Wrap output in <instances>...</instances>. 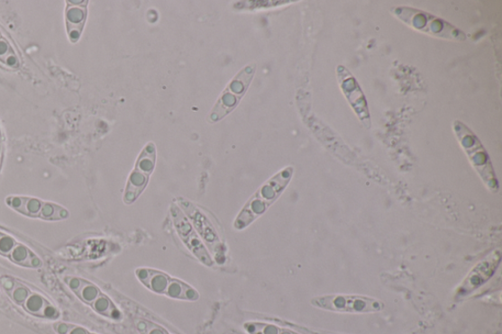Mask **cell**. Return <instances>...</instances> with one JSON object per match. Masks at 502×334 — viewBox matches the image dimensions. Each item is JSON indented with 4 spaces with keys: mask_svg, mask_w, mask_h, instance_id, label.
I'll list each match as a JSON object with an SVG mask.
<instances>
[{
    "mask_svg": "<svg viewBox=\"0 0 502 334\" xmlns=\"http://www.w3.org/2000/svg\"><path fill=\"white\" fill-rule=\"evenodd\" d=\"M91 334H94V333H91Z\"/></svg>",
    "mask_w": 502,
    "mask_h": 334,
    "instance_id": "cell-23",
    "label": "cell"
},
{
    "mask_svg": "<svg viewBox=\"0 0 502 334\" xmlns=\"http://www.w3.org/2000/svg\"><path fill=\"white\" fill-rule=\"evenodd\" d=\"M136 275L138 280L155 294L186 302H196L199 299V294L193 286L164 272L139 268L136 270Z\"/></svg>",
    "mask_w": 502,
    "mask_h": 334,
    "instance_id": "cell-4",
    "label": "cell"
},
{
    "mask_svg": "<svg viewBox=\"0 0 502 334\" xmlns=\"http://www.w3.org/2000/svg\"><path fill=\"white\" fill-rule=\"evenodd\" d=\"M6 203L22 215L31 218H40L43 205L41 200L23 196L8 197Z\"/></svg>",
    "mask_w": 502,
    "mask_h": 334,
    "instance_id": "cell-14",
    "label": "cell"
},
{
    "mask_svg": "<svg viewBox=\"0 0 502 334\" xmlns=\"http://www.w3.org/2000/svg\"><path fill=\"white\" fill-rule=\"evenodd\" d=\"M393 14L408 27L427 33L434 38L465 41V33L436 16L424 11L407 6H398L392 9Z\"/></svg>",
    "mask_w": 502,
    "mask_h": 334,
    "instance_id": "cell-3",
    "label": "cell"
},
{
    "mask_svg": "<svg viewBox=\"0 0 502 334\" xmlns=\"http://www.w3.org/2000/svg\"><path fill=\"white\" fill-rule=\"evenodd\" d=\"M18 241L7 233L0 231V255L8 258L11 252L14 251Z\"/></svg>",
    "mask_w": 502,
    "mask_h": 334,
    "instance_id": "cell-19",
    "label": "cell"
},
{
    "mask_svg": "<svg viewBox=\"0 0 502 334\" xmlns=\"http://www.w3.org/2000/svg\"><path fill=\"white\" fill-rule=\"evenodd\" d=\"M293 175V167H288L261 185L241 211L235 222H233V228L242 230L261 217L268 208L280 197L288 183L291 182Z\"/></svg>",
    "mask_w": 502,
    "mask_h": 334,
    "instance_id": "cell-1",
    "label": "cell"
},
{
    "mask_svg": "<svg viewBox=\"0 0 502 334\" xmlns=\"http://www.w3.org/2000/svg\"><path fill=\"white\" fill-rule=\"evenodd\" d=\"M311 304L326 311L352 314L377 313V311H381L385 308V304L380 300L367 296L344 294L315 297L311 300Z\"/></svg>",
    "mask_w": 502,
    "mask_h": 334,
    "instance_id": "cell-6",
    "label": "cell"
},
{
    "mask_svg": "<svg viewBox=\"0 0 502 334\" xmlns=\"http://www.w3.org/2000/svg\"><path fill=\"white\" fill-rule=\"evenodd\" d=\"M8 259L21 266L29 269H40L42 266V261L36 253H33L26 245L20 242L17 243L14 251L9 255Z\"/></svg>",
    "mask_w": 502,
    "mask_h": 334,
    "instance_id": "cell-15",
    "label": "cell"
},
{
    "mask_svg": "<svg viewBox=\"0 0 502 334\" xmlns=\"http://www.w3.org/2000/svg\"><path fill=\"white\" fill-rule=\"evenodd\" d=\"M338 75L342 93L347 96L357 116L360 117L366 128L370 129L371 126L370 111H368L361 87L357 84L351 74L343 67H339Z\"/></svg>",
    "mask_w": 502,
    "mask_h": 334,
    "instance_id": "cell-11",
    "label": "cell"
},
{
    "mask_svg": "<svg viewBox=\"0 0 502 334\" xmlns=\"http://www.w3.org/2000/svg\"><path fill=\"white\" fill-rule=\"evenodd\" d=\"M54 329L58 334H91L83 327L66 324V322H59L54 326Z\"/></svg>",
    "mask_w": 502,
    "mask_h": 334,
    "instance_id": "cell-20",
    "label": "cell"
},
{
    "mask_svg": "<svg viewBox=\"0 0 502 334\" xmlns=\"http://www.w3.org/2000/svg\"><path fill=\"white\" fill-rule=\"evenodd\" d=\"M256 72V65L245 66L231 81L209 115L210 122H216L229 115L239 105L241 99L248 92Z\"/></svg>",
    "mask_w": 502,
    "mask_h": 334,
    "instance_id": "cell-5",
    "label": "cell"
},
{
    "mask_svg": "<svg viewBox=\"0 0 502 334\" xmlns=\"http://www.w3.org/2000/svg\"><path fill=\"white\" fill-rule=\"evenodd\" d=\"M167 334H170L169 332H167Z\"/></svg>",
    "mask_w": 502,
    "mask_h": 334,
    "instance_id": "cell-22",
    "label": "cell"
},
{
    "mask_svg": "<svg viewBox=\"0 0 502 334\" xmlns=\"http://www.w3.org/2000/svg\"><path fill=\"white\" fill-rule=\"evenodd\" d=\"M244 329L250 334H299L291 329L263 324V322H249V324L244 325Z\"/></svg>",
    "mask_w": 502,
    "mask_h": 334,
    "instance_id": "cell-17",
    "label": "cell"
},
{
    "mask_svg": "<svg viewBox=\"0 0 502 334\" xmlns=\"http://www.w3.org/2000/svg\"><path fill=\"white\" fill-rule=\"evenodd\" d=\"M171 215L178 238L196 257L205 266H214L211 256L202 239L199 238L191 222L187 220L182 210L175 205L171 207Z\"/></svg>",
    "mask_w": 502,
    "mask_h": 334,
    "instance_id": "cell-10",
    "label": "cell"
},
{
    "mask_svg": "<svg viewBox=\"0 0 502 334\" xmlns=\"http://www.w3.org/2000/svg\"><path fill=\"white\" fill-rule=\"evenodd\" d=\"M8 46L5 41H0V58L3 59L4 55L7 54Z\"/></svg>",
    "mask_w": 502,
    "mask_h": 334,
    "instance_id": "cell-21",
    "label": "cell"
},
{
    "mask_svg": "<svg viewBox=\"0 0 502 334\" xmlns=\"http://www.w3.org/2000/svg\"><path fill=\"white\" fill-rule=\"evenodd\" d=\"M178 204L183 208L187 217L193 221V224L206 245L209 252L214 256L215 260L222 264L225 262L224 244L218 236V232L208 218L187 200H178Z\"/></svg>",
    "mask_w": 502,
    "mask_h": 334,
    "instance_id": "cell-8",
    "label": "cell"
},
{
    "mask_svg": "<svg viewBox=\"0 0 502 334\" xmlns=\"http://www.w3.org/2000/svg\"><path fill=\"white\" fill-rule=\"evenodd\" d=\"M501 261V253L496 249L479 261L457 288L456 297L464 298L483 286L493 277Z\"/></svg>",
    "mask_w": 502,
    "mask_h": 334,
    "instance_id": "cell-9",
    "label": "cell"
},
{
    "mask_svg": "<svg viewBox=\"0 0 502 334\" xmlns=\"http://www.w3.org/2000/svg\"><path fill=\"white\" fill-rule=\"evenodd\" d=\"M156 164V148L153 142L147 144V147L141 152L138 160L127 182L124 203L131 205L137 202V199L147 188L150 177L154 171Z\"/></svg>",
    "mask_w": 502,
    "mask_h": 334,
    "instance_id": "cell-7",
    "label": "cell"
},
{
    "mask_svg": "<svg viewBox=\"0 0 502 334\" xmlns=\"http://www.w3.org/2000/svg\"><path fill=\"white\" fill-rule=\"evenodd\" d=\"M86 15L85 7L72 6L67 11V22H68L70 38L73 41L80 38Z\"/></svg>",
    "mask_w": 502,
    "mask_h": 334,
    "instance_id": "cell-16",
    "label": "cell"
},
{
    "mask_svg": "<svg viewBox=\"0 0 502 334\" xmlns=\"http://www.w3.org/2000/svg\"><path fill=\"white\" fill-rule=\"evenodd\" d=\"M453 129L457 140L461 144L475 171L481 176L482 181L489 191L497 193L498 191L497 176L492 162H490L488 152L482 146L481 141L461 122L455 121L453 122Z\"/></svg>",
    "mask_w": 502,
    "mask_h": 334,
    "instance_id": "cell-2",
    "label": "cell"
},
{
    "mask_svg": "<svg viewBox=\"0 0 502 334\" xmlns=\"http://www.w3.org/2000/svg\"><path fill=\"white\" fill-rule=\"evenodd\" d=\"M64 283L78 298L89 306H92L104 293L95 284L80 276L67 275L64 277Z\"/></svg>",
    "mask_w": 502,
    "mask_h": 334,
    "instance_id": "cell-12",
    "label": "cell"
},
{
    "mask_svg": "<svg viewBox=\"0 0 502 334\" xmlns=\"http://www.w3.org/2000/svg\"><path fill=\"white\" fill-rule=\"evenodd\" d=\"M29 314L50 320H58L59 311L46 297L39 293H31L25 303L22 305Z\"/></svg>",
    "mask_w": 502,
    "mask_h": 334,
    "instance_id": "cell-13",
    "label": "cell"
},
{
    "mask_svg": "<svg viewBox=\"0 0 502 334\" xmlns=\"http://www.w3.org/2000/svg\"><path fill=\"white\" fill-rule=\"evenodd\" d=\"M69 217L68 211L65 208L50 203H43L40 218L46 221H60Z\"/></svg>",
    "mask_w": 502,
    "mask_h": 334,
    "instance_id": "cell-18",
    "label": "cell"
}]
</instances>
